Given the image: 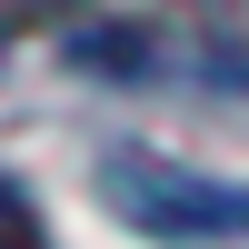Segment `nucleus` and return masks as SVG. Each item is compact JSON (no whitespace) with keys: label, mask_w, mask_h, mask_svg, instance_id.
Wrapping results in <instances>:
<instances>
[{"label":"nucleus","mask_w":249,"mask_h":249,"mask_svg":"<svg viewBox=\"0 0 249 249\" xmlns=\"http://www.w3.org/2000/svg\"><path fill=\"white\" fill-rule=\"evenodd\" d=\"M100 199L150 239H249V179L179 170L160 150H110L100 160Z\"/></svg>","instance_id":"1"},{"label":"nucleus","mask_w":249,"mask_h":249,"mask_svg":"<svg viewBox=\"0 0 249 249\" xmlns=\"http://www.w3.org/2000/svg\"><path fill=\"white\" fill-rule=\"evenodd\" d=\"M179 20H190L199 40H210V50H230V70L249 80V0H170Z\"/></svg>","instance_id":"2"},{"label":"nucleus","mask_w":249,"mask_h":249,"mask_svg":"<svg viewBox=\"0 0 249 249\" xmlns=\"http://www.w3.org/2000/svg\"><path fill=\"white\" fill-rule=\"evenodd\" d=\"M0 249H40V210L20 179H0Z\"/></svg>","instance_id":"3"},{"label":"nucleus","mask_w":249,"mask_h":249,"mask_svg":"<svg viewBox=\"0 0 249 249\" xmlns=\"http://www.w3.org/2000/svg\"><path fill=\"white\" fill-rule=\"evenodd\" d=\"M10 10H60V0H10Z\"/></svg>","instance_id":"4"}]
</instances>
